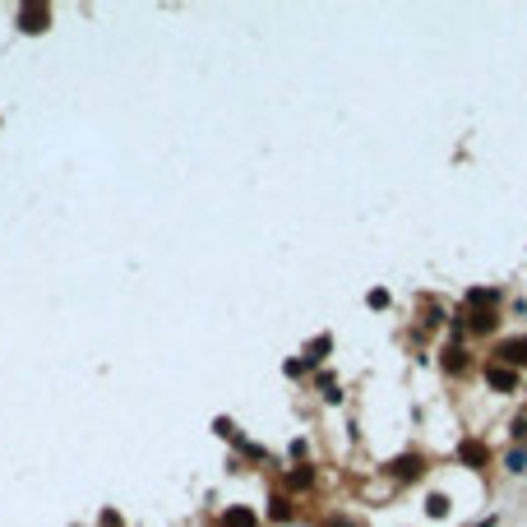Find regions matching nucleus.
I'll return each instance as SVG.
<instances>
[{"instance_id": "nucleus-1", "label": "nucleus", "mask_w": 527, "mask_h": 527, "mask_svg": "<svg viewBox=\"0 0 527 527\" xmlns=\"http://www.w3.org/2000/svg\"><path fill=\"white\" fill-rule=\"evenodd\" d=\"M486 384L495 388V393H513V388H518V370L504 366V361H490V366H486Z\"/></svg>"}, {"instance_id": "nucleus-2", "label": "nucleus", "mask_w": 527, "mask_h": 527, "mask_svg": "<svg viewBox=\"0 0 527 527\" xmlns=\"http://www.w3.org/2000/svg\"><path fill=\"white\" fill-rule=\"evenodd\" d=\"M495 319H499V315L490 310V306H477V310L467 306V310H463V328H472V333H490V328H495Z\"/></svg>"}, {"instance_id": "nucleus-3", "label": "nucleus", "mask_w": 527, "mask_h": 527, "mask_svg": "<svg viewBox=\"0 0 527 527\" xmlns=\"http://www.w3.org/2000/svg\"><path fill=\"white\" fill-rule=\"evenodd\" d=\"M504 366H527V338H509V342H499V352H495Z\"/></svg>"}, {"instance_id": "nucleus-4", "label": "nucleus", "mask_w": 527, "mask_h": 527, "mask_svg": "<svg viewBox=\"0 0 527 527\" xmlns=\"http://www.w3.org/2000/svg\"><path fill=\"white\" fill-rule=\"evenodd\" d=\"M388 472H393L398 481H412V477H421V458H417V453H403V458L388 463Z\"/></svg>"}, {"instance_id": "nucleus-5", "label": "nucleus", "mask_w": 527, "mask_h": 527, "mask_svg": "<svg viewBox=\"0 0 527 527\" xmlns=\"http://www.w3.org/2000/svg\"><path fill=\"white\" fill-rule=\"evenodd\" d=\"M458 458H463V463H472V467L490 463V453H486V444H477V439H463V444H458Z\"/></svg>"}, {"instance_id": "nucleus-6", "label": "nucleus", "mask_w": 527, "mask_h": 527, "mask_svg": "<svg viewBox=\"0 0 527 527\" xmlns=\"http://www.w3.org/2000/svg\"><path fill=\"white\" fill-rule=\"evenodd\" d=\"M222 527H255V513H250V509H232L227 518H222Z\"/></svg>"}, {"instance_id": "nucleus-7", "label": "nucleus", "mask_w": 527, "mask_h": 527, "mask_svg": "<svg viewBox=\"0 0 527 527\" xmlns=\"http://www.w3.org/2000/svg\"><path fill=\"white\" fill-rule=\"evenodd\" d=\"M426 513H430V518H444V513H449V495H430L426 499Z\"/></svg>"}, {"instance_id": "nucleus-8", "label": "nucleus", "mask_w": 527, "mask_h": 527, "mask_svg": "<svg viewBox=\"0 0 527 527\" xmlns=\"http://www.w3.org/2000/svg\"><path fill=\"white\" fill-rule=\"evenodd\" d=\"M444 366H449V370H463V347H449V352H444Z\"/></svg>"}, {"instance_id": "nucleus-9", "label": "nucleus", "mask_w": 527, "mask_h": 527, "mask_svg": "<svg viewBox=\"0 0 527 527\" xmlns=\"http://www.w3.org/2000/svg\"><path fill=\"white\" fill-rule=\"evenodd\" d=\"M310 481H315V472H310V467H301V472H292V486H310Z\"/></svg>"}, {"instance_id": "nucleus-10", "label": "nucleus", "mask_w": 527, "mask_h": 527, "mask_svg": "<svg viewBox=\"0 0 527 527\" xmlns=\"http://www.w3.org/2000/svg\"><path fill=\"white\" fill-rule=\"evenodd\" d=\"M509 472H527V453H509Z\"/></svg>"}]
</instances>
